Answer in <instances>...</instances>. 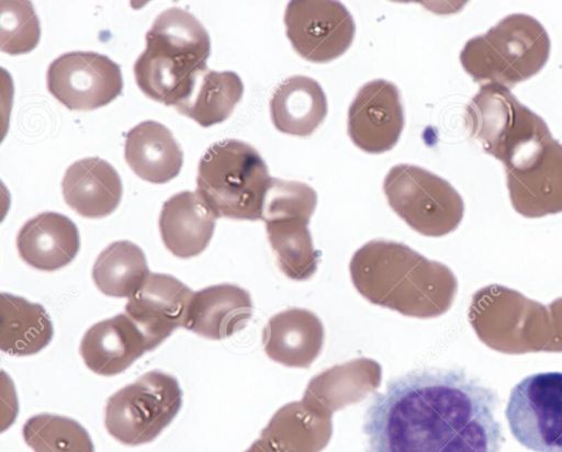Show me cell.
I'll return each mask as SVG.
<instances>
[{"instance_id":"obj_25","label":"cell","mask_w":562,"mask_h":452,"mask_svg":"<svg viewBox=\"0 0 562 452\" xmlns=\"http://www.w3.org/2000/svg\"><path fill=\"white\" fill-rule=\"evenodd\" d=\"M327 99L321 84L306 76L282 81L270 100V116L281 133L306 137L324 121Z\"/></svg>"},{"instance_id":"obj_28","label":"cell","mask_w":562,"mask_h":452,"mask_svg":"<svg viewBox=\"0 0 562 452\" xmlns=\"http://www.w3.org/2000/svg\"><path fill=\"white\" fill-rule=\"evenodd\" d=\"M149 273L143 250L128 240L110 244L97 257L92 268L94 284L112 297L130 298Z\"/></svg>"},{"instance_id":"obj_29","label":"cell","mask_w":562,"mask_h":452,"mask_svg":"<svg viewBox=\"0 0 562 452\" xmlns=\"http://www.w3.org/2000/svg\"><path fill=\"white\" fill-rule=\"evenodd\" d=\"M22 434L34 452H94L88 431L65 416L35 415L25 421Z\"/></svg>"},{"instance_id":"obj_17","label":"cell","mask_w":562,"mask_h":452,"mask_svg":"<svg viewBox=\"0 0 562 452\" xmlns=\"http://www.w3.org/2000/svg\"><path fill=\"white\" fill-rule=\"evenodd\" d=\"M146 351L143 334L125 313L91 326L80 343L85 364L103 376L125 371Z\"/></svg>"},{"instance_id":"obj_21","label":"cell","mask_w":562,"mask_h":452,"mask_svg":"<svg viewBox=\"0 0 562 452\" xmlns=\"http://www.w3.org/2000/svg\"><path fill=\"white\" fill-rule=\"evenodd\" d=\"M65 202L83 217L110 215L122 199V182L116 170L97 157L70 165L61 181Z\"/></svg>"},{"instance_id":"obj_22","label":"cell","mask_w":562,"mask_h":452,"mask_svg":"<svg viewBox=\"0 0 562 452\" xmlns=\"http://www.w3.org/2000/svg\"><path fill=\"white\" fill-rule=\"evenodd\" d=\"M329 411L302 399L282 406L261 431V439L274 452H321L333 433Z\"/></svg>"},{"instance_id":"obj_6","label":"cell","mask_w":562,"mask_h":452,"mask_svg":"<svg viewBox=\"0 0 562 452\" xmlns=\"http://www.w3.org/2000/svg\"><path fill=\"white\" fill-rule=\"evenodd\" d=\"M471 137L509 168L551 136L546 122L521 104L510 89L487 82L465 109Z\"/></svg>"},{"instance_id":"obj_4","label":"cell","mask_w":562,"mask_h":452,"mask_svg":"<svg viewBox=\"0 0 562 452\" xmlns=\"http://www.w3.org/2000/svg\"><path fill=\"white\" fill-rule=\"evenodd\" d=\"M550 47L549 35L538 20L514 13L485 34L470 38L460 53V63L474 81L510 89L544 67Z\"/></svg>"},{"instance_id":"obj_5","label":"cell","mask_w":562,"mask_h":452,"mask_svg":"<svg viewBox=\"0 0 562 452\" xmlns=\"http://www.w3.org/2000/svg\"><path fill=\"white\" fill-rule=\"evenodd\" d=\"M271 179L265 160L251 145L224 139L201 158L196 191L217 217L258 221Z\"/></svg>"},{"instance_id":"obj_9","label":"cell","mask_w":562,"mask_h":452,"mask_svg":"<svg viewBox=\"0 0 562 452\" xmlns=\"http://www.w3.org/2000/svg\"><path fill=\"white\" fill-rule=\"evenodd\" d=\"M383 191L392 210L415 231L439 237L460 224L464 203L445 179L415 165L391 168Z\"/></svg>"},{"instance_id":"obj_16","label":"cell","mask_w":562,"mask_h":452,"mask_svg":"<svg viewBox=\"0 0 562 452\" xmlns=\"http://www.w3.org/2000/svg\"><path fill=\"white\" fill-rule=\"evenodd\" d=\"M325 338L323 323L305 308L273 315L262 331L266 354L289 368H308L319 355Z\"/></svg>"},{"instance_id":"obj_18","label":"cell","mask_w":562,"mask_h":452,"mask_svg":"<svg viewBox=\"0 0 562 452\" xmlns=\"http://www.w3.org/2000/svg\"><path fill=\"white\" fill-rule=\"evenodd\" d=\"M217 216L198 191H182L168 199L159 216L166 248L178 258L200 255L211 241Z\"/></svg>"},{"instance_id":"obj_15","label":"cell","mask_w":562,"mask_h":452,"mask_svg":"<svg viewBox=\"0 0 562 452\" xmlns=\"http://www.w3.org/2000/svg\"><path fill=\"white\" fill-rule=\"evenodd\" d=\"M193 294L175 276L150 272L137 292L127 298L125 314L143 334L148 351L177 328L186 326Z\"/></svg>"},{"instance_id":"obj_12","label":"cell","mask_w":562,"mask_h":452,"mask_svg":"<svg viewBox=\"0 0 562 452\" xmlns=\"http://www.w3.org/2000/svg\"><path fill=\"white\" fill-rule=\"evenodd\" d=\"M284 23L294 50L312 63H328L345 54L356 32L350 12L334 0L290 1Z\"/></svg>"},{"instance_id":"obj_31","label":"cell","mask_w":562,"mask_h":452,"mask_svg":"<svg viewBox=\"0 0 562 452\" xmlns=\"http://www.w3.org/2000/svg\"><path fill=\"white\" fill-rule=\"evenodd\" d=\"M245 452H274L259 438Z\"/></svg>"},{"instance_id":"obj_1","label":"cell","mask_w":562,"mask_h":452,"mask_svg":"<svg viewBox=\"0 0 562 452\" xmlns=\"http://www.w3.org/2000/svg\"><path fill=\"white\" fill-rule=\"evenodd\" d=\"M497 406L496 392L463 371L407 372L366 410L368 452H501Z\"/></svg>"},{"instance_id":"obj_2","label":"cell","mask_w":562,"mask_h":452,"mask_svg":"<svg viewBox=\"0 0 562 452\" xmlns=\"http://www.w3.org/2000/svg\"><path fill=\"white\" fill-rule=\"evenodd\" d=\"M353 286L368 302L404 316L432 318L445 313L456 292L450 270L411 247L373 239L349 263Z\"/></svg>"},{"instance_id":"obj_3","label":"cell","mask_w":562,"mask_h":452,"mask_svg":"<svg viewBox=\"0 0 562 452\" xmlns=\"http://www.w3.org/2000/svg\"><path fill=\"white\" fill-rule=\"evenodd\" d=\"M145 38L146 48L133 68L136 83L149 99L176 106L207 69L209 33L189 11L172 7L158 14Z\"/></svg>"},{"instance_id":"obj_30","label":"cell","mask_w":562,"mask_h":452,"mask_svg":"<svg viewBox=\"0 0 562 452\" xmlns=\"http://www.w3.org/2000/svg\"><path fill=\"white\" fill-rule=\"evenodd\" d=\"M41 36L30 1H1V49L10 55L31 52Z\"/></svg>"},{"instance_id":"obj_8","label":"cell","mask_w":562,"mask_h":452,"mask_svg":"<svg viewBox=\"0 0 562 452\" xmlns=\"http://www.w3.org/2000/svg\"><path fill=\"white\" fill-rule=\"evenodd\" d=\"M181 404L182 392L176 377L149 371L108 399L104 425L123 444L148 443L173 420Z\"/></svg>"},{"instance_id":"obj_19","label":"cell","mask_w":562,"mask_h":452,"mask_svg":"<svg viewBox=\"0 0 562 452\" xmlns=\"http://www.w3.org/2000/svg\"><path fill=\"white\" fill-rule=\"evenodd\" d=\"M21 259L32 268L55 271L70 263L80 248L75 223L56 212H44L27 221L16 237Z\"/></svg>"},{"instance_id":"obj_24","label":"cell","mask_w":562,"mask_h":452,"mask_svg":"<svg viewBox=\"0 0 562 452\" xmlns=\"http://www.w3.org/2000/svg\"><path fill=\"white\" fill-rule=\"evenodd\" d=\"M124 157L140 179L165 183L178 176L183 154L171 132L155 121H145L125 136Z\"/></svg>"},{"instance_id":"obj_10","label":"cell","mask_w":562,"mask_h":452,"mask_svg":"<svg viewBox=\"0 0 562 452\" xmlns=\"http://www.w3.org/2000/svg\"><path fill=\"white\" fill-rule=\"evenodd\" d=\"M505 417L514 438L535 452H562V373L526 376L510 391Z\"/></svg>"},{"instance_id":"obj_27","label":"cell","mask_w":562,"mask_h":452,"mask_svg":"<svg viewBox=\"0 0 562 452\" xmlns=\"http://www.w3.org/2000/svg\"><path fill=\"white\" fill-rule=\"evenodd\" d=\"M243 92L244 84L236 72L205 69L199 74L190 97L175 108L201 126L209 127L232 114Z\"/></svg>"},{"instance_id":"obj_13","label":"cell","mask_w":562,"mask_h":452,"mask_svg":"<svg viewBox=\"0 0 562 452\" xmlns=\"http://www.w3.org/2000/svg\"><path fill=\"white\" fill-rule=\"evenodd\" d=\"M505 172L517 213L541 217L562 212V145L552 135Z\"/></svg>"},{"instance_id":"obj_14","label":"cell","mask_w":562,"mask_h":452,"mask_svg":"<svg viewBox=\"0 0 562 452\" xmlns=\"http://www.w3.org/2000/svg\"><path fill=\"white\" fill-rule=\"evenodd\" d=\"M404 127V111L397 87L376 79L364 83L348 110V134L369 154L392 149Z\"/></svg>"},{"instance_id":"obj_20","label":"cell","mask_w":562,"mask_h":452,"mask_svg":"<svg viewBox=\"0 0 562 452\" xmlns=\"http://www.w3.org/2000/svg\"><path fill=\"white\" fill-rule=\"evenodd\" d=\"M248 291L223 283L194 292L186 328L201 337L220 340L241 330L252 316Z\"/></svg>"},{"instance_id":"obj_7","label":"cell","mask_w":562,"mask_h":452,"mask_svg":"<svg viewBox=\"0 0 562 452\" xmlns=\"http://www.w3.org/2000/svg\"><path fill=\"white\" fill-rule=\"evenodd\" d=\"M316 204L317 194L308 184L271 179L261 219L278 267L294 281L311 279L321 260L308 229Z\"/></svg>"},{"instance_id":"obj_26","label":"cell","mask_w":562,"mask_h":452,"mask_svg":"<svg viewBox=\"0 0 562 452\" xmlns=\"http://www.w3.org/2000/svg\"><path fill=\"white\" fill-rule=\"evenodd\" d=\"M0 306V349L3 352L31 355L50 342L53 324L42 305L2 292Z\"/></svg>"},{"instance_id":"obj_23","label":"cell","mask_w":562,"mask_h":452,"mask_svg":"<svg viewBox=\"0 0 562 452\" xmlns=\"http://www.w3.org/2000/svg\"><path fill=\"white\" fill-rule=\"evenodd\" d=\"M381 378L382 369L376 361L359 358L314 376L302 400L333 414L364 399L380 386Z\"/></svg>"},{"instance_id":"obj_11","label":"cell","mask_w":562,"mask_h":452,"mask_svg":"<svg viewBox=\"0 0 562 452\" xmlns=\"http://www.w3.org/2000/svg\"><path fill=\"white\" fill-rule=\"evenodd\" d=\"M50 94L74 111L104 106L121 94L123 79L117 64L94 52L65 53L47 69Z\"/></svg>"}]
</instances>
